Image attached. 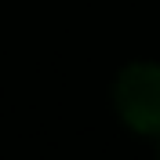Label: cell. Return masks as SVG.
<instances>
[{
    "label": "cell",
    "instance_id": "obj_1",
    "mask_svg": "<svg viewBox=\"0 0 160 160\" xmlns=\"http://www.w3.org/2000/svg\"><path fill=\"white\" fill-rule=\"evenodd\" d=\"M120 120L138 135L160 138V66L157 62H131L113 84Z\"/></svg>",
    "mask_w": 160,
    "mask_h": 160
}]
</instances>
